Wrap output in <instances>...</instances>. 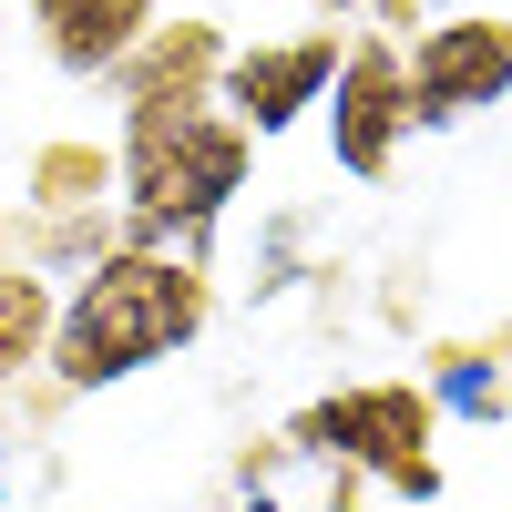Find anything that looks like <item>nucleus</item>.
<instances>
[{
    "label": "nucleus",
    "mask_w": 512,
    "mask_h": 512,
    "mask_svg": "<svg viewBox=\"0 0 512 512\" xmlns=\"http://www.w3.org/2000/svg\"><path fill=\"white\" fill-rule=\"evenodd\" d=\"M195 328H205V277H195V256L123 246V256H103V267L62 297L52 349H41V359H52L62 390H113V379L175 359Z\"/></svg>",
    "instance_id": "nucleus-1"
},
{
    "label": "nucleus",
    "mask_w": 512,
    "mask_h": 512,
    "mask_svg": "<svg viewBox=\"0 0 512 512\" xmlns=\"http://www.w3.org/2000/svg\"><path fill=\"white\" fill-rule=\"evenodd\" d=\"M246 123L216 103H123V205H134V236H205L246 185Z\"/></svg>",
    "instance_id": "nucleus-2"
},
{
    "label": "nucleus",
    "mask_w": 512,
    "mask_h": 512,
    "mask_svg": "<svg viewBox=\"0 0 512 512\" xmlns=\"http://www.w3.org/2000/svg\"><path fill=\"white\" fill-rule=\"evenodd\" d=\"M431 390H410V379H369V390H338L318 410H297V451L338 461V472H379L390 492L431 502L441 492V461H431Z\"/></svg>",
    "instance_id": "nucleus-3"
},
{
    "label": "nucleus",
    "mask_w": 512,
    "mask_h": 512,
    "mask_svg": "<svg viewBox=\"0 0 512 512\" xmlns=\"http://www.w3.org/2000/svg\"><path fill=\"white\" fill-rule=\"evenodd\" d=\"M502 93H512V21H492V11L420 21V41H410V113L420 123H461Z\"/></svg>",
    "instance_id": "nucleus-4"
},
{
    "label": "nucleus",
    "mask_w": 512,
    "mask_h": 512,
    "mask_svg": "<svg viewBox=\"0 0 512 512\" xmlns=\"http://www.w3.org/2000/svg\"><path fill=\"white\" fill-rule=\"evenodd\" d=\"M338 113H328V154L349 164V175L369 185V175H390V154H400V134H410V52L390 31H369V41H349V62H338Z\"/></svg>",
    "instance_id": "nucleus-5"
},
{
    "label": "nucleus",
    "mask_w": 512,
    "mask_h": 512,
    "mask_svg": "<svg viewBox=\"0 0 512 512\" xmlns=\"http://www.w3.org/2000/svg\"><path fill=\"white\" fill-rule=\"evenodd\" d=\"M338 31H308V41H256V52H226V72H216V113H236L256 144L267 134H287L297 113H318V93L338 82Z\"/></svg>",
    "instance_id": "nucleus-6"
},
{
    "label": "nucleus",
    "mask_w": 512,
    "mask_h": 512,
    "mask_svg": "<svg viewBox=\"0 0 512 512\" xmlns=\"http://www.w3.org/2000/svg\"><path fill=\"white\" fill-rule=\"evenodd\" d=\"M31 31L62 72H123L154 41V0H31Z\"/></svg>",
    "instance_id": "nucleus-7"
},
{
    "label": "nucleus",
    "mask_w": 512,
    "mask_h": 512,
    "mask_svg": "<svg viewBox=\"0 0 512 512\" xmlns=\"http://www.w3.org/2000/svg\"><path fill=\"white\" fill-rule=\"evenodd\" d=\"M52 287H41L31 267H11V256H0V390H11V379L41 359V349H52Z\"/></svg>",
    "instance_id": "nucleus-8"
},
{
    "label": "nucleus",
    "mask_w": 512,
    "mask_h": 512,
    "mask_svg": "<svg viewBox=\"0 0 512 512\" xmlns=\"http://www.w3.org/2000/svg\"><path fill=\"white\" fill-rule=\"evenodd\" d=\"M441 400H451V410H502V379H492L482 359H461V369H441Z\"/></svg>",
    "instance_id": "nucleus-9"
},
{
    "label": "nucleus",
    "mask_w": 512,
    "mask_h": 512,
    "mask_svg": "<svg viewBox=\"0 0 512 512\" xmlns=\"http://www.w3.org/2000/svg\"><path fill=\"white\" fill-rule=\"evenodd\" d=\"M379 11V31H400V21H420V0H369Z\"/></svg>",
    "instance_id": "nucleus-10"
},
{
    "label": "nucleus",
    "mask_w": 512,
    "mask_h": 512,
    "mask_svg": "<svg viewBox=\"0 0 512 512\" xmlns=\"http://www.w3.org/2000/svg\"><path fill=\"white\" fill-rule=\"evenodd\" d=\"M246 512H277V502H267V492H256V502H246Z\"/></svg>",
    "instance_id": "nucleus-11"
},
{
    "label": "nucleus",
    "mask_w": 512,
    "mask_h": 512,
    "mask_svg": "<svg viewBox=\"0 0 512 512\" xmlns=\"http://www.w3.org/2000/svg\"><path fill=\"white\" fill-rule=\"evenodd\" d=\"M0 502H11V472H0Z\"/></svg>",
    "instance_id": "nucleus-12"
},
{
    "label": "nucleus",
    "mask_w": 512,
    "mask_h": 512,
    "mask_svg": "<svg viewBox=\"0 0 512 512\" xmlns=\"http://www.w3.org/2000/svg\"><path fill=\"white\" fill-rule=\"evenodd\" d=\"M338 11H359V0H338Z\"/></svg>",
    "instance_id": "nucleus-13"
}]
</instances>
